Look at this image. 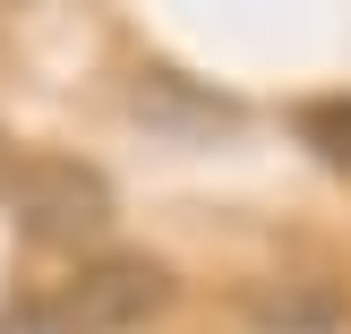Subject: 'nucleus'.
Listing matches in <instances>:
<instances>
[{"label": "nucleus", "instance_id": "7ed1b4c3", "mask_svg": "<svg viewBox=\"0 0 351 334\" xmlns=\"http://www.w3.org/2000/svg\"><path fill=\"white\" fill-rule=\"evenodd\" d=\"M240 318H249L257 334H343L351 300H343V283L283 274V283H249V291H240Z\"/></svg>", "mask_w": 351, "mask_h": 334}, {"label": "nucleus", "instance_id": "39448f33", "mask_svg": "<svg viewBox=\"0 0 351 334\" xmlns=\"http://www.w3.org/2000/svg\"><path fill=\"white\" fill-rule=\"evenodd\" d=\"M0 171H9V129H0Z\"/></svg>", "mask_w": 351, "mask_h": 334}, {"label": "nucleus", "instance_id": "f257e3e1", "mask_svg": "<svg viewBox=\"0 0 351 334\" xmlns=\"http://www.w3.org/2000/svg\"><path fill=\"white\" fill-rule=\"evenodd\" d=\"M0 206H9L17 240H34V249H95L120 223L112 180L95 163H77V154H9Z\"/></svg>", "mask_w": 351, "mask_h": 334}, {"label": "nucleus", "instance_id": "f03ea898", "mask_svg": "<svg viewBox=\"0 0 351 334\" xmlns=\"http://www.w3.org/2000/svg\"><path fill=\"white\" fill-rule=\"evenodd\" d=\"M171 300H180V274L163 257H95V266H77V283H60L43 300V318L51 334H129L163 318Z\"/></svg>", "mask_w": 351, "mask_h": 334}, {"label": "nucleus", "instance_id": "20e7f679", "mask_svg": "<svg viewBox=\"0 0 351 334\" xmlns=\"http://www.w3.org/2000/svg\"><path fill=\"white\" fill-rule=\"evenodd\" d=\"M300 146L317 154L326 171H351V95H326V103H300Z\"/></svg>", "mask_w": 351, "mask_h": 334}]
</instances>
